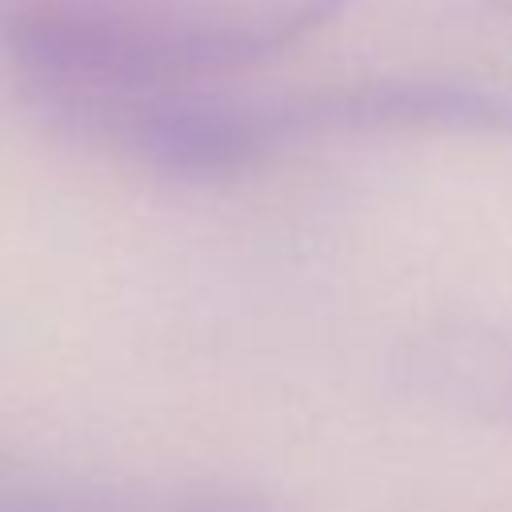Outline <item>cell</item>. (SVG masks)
<instances>
[{"instance_id":"obj_1","label":"cell","mask_w":512,"mask_h":512,"mask_svg":"<svg viewBox=\"0 0 512 512\" xmlns=\"http://www.w3.org/2000/svg\"><path fill=\"white\" fill-rule=\"evenodd\" d=\"M348 0H268L228 12H160L116 0H12L0 48L28 88L188 92L260 68L340 20Z\"/></svg>"},{"instance_id":"obj_2","label":"cell","mask_w":512,"mask_h":512,"mask_svg":"<svg viewBox=\"0 0 512 512\" xmlns=\"http://www.w3.org/2000/svg\"><path fill=\"white\" fill-rule=\"evenodd\" d=\"M260 104L276 152L316 136H512V88L464 76H372Z\"/></svg>"},{"instance_id":"obj_3","label":"cell","mask_w":512,"mask_h":512,"mask_svg":"<svg viewBox=\"0 0 512 512\" xmlns=\"http://www.w3.org/2000/svg\"><path fill=\"white\" fill-rule=\"evenodd\" d=\"M0 512H288L264 492L216 480H96L0 456Z\"/></svg>"},{"instance_id":"obj_4","label":"cell","mask_w":512,"mask_h":512,"mask_svg":"<svg viewBox=\"0 0 512 512\" xmlns=\"http://www.w3.org/2000/svg\"><path fill=\"white\" fill-rule=\"evenodd\" d=\"M396 376L408 392L512 428V332L488 324H440L400 348Z\"/></svg>"}]
</instances>
